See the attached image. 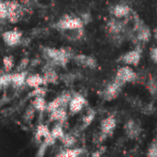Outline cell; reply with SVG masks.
<instances>
[{
  "label": "cell",
  "instance_id": "obj_1",
  "mask_svg": "<svg viewBox=\"0 0 157 157\" xmlns=\"http://www.w3.org/2000/svg\"><path fill=\"white\" fill-rule=\"evenodd\" d=\"M133 18H134V22H133V27L132 29L133 39L135 40L137 43H142V44L147 43L152 37L151 29L144 22V20L141 19L137 15L134 14Z\"/></svg>",
  "mask_w": 157,
  "mask_h": 157
},
{
  "label": "cell",
  "instance_id": "obj_2",
  "mask_svg": "<svg viewBox=\"0 0 157 157\" xmlns=\"http://www.w3.org/2000/svg\"><path fill=\"white\" fill-rule=\"evenodd\" d=\"M125 27H126L125 20L112 17L106 25V30L109 33V35L111 37V39L114 40V42L118 41L119 43H121V40L123 39L122 34L125 32Z\"/></svg>",
  "mask_w": 157,
  "mask_h": 157
},
{
  "label": "cell",
  "instance_id": "obj_3",
  "mask_svg": "<svg viewBox=\"0 0 157 157\" xmlns=\"http://www.w3.org/2000/svg\"><path fill=\"white\" fill-rule=\"evenodd\" d=\"M44 53L45 55L50 59L52 60L54 63L56 64H59V65H65L69 59L71 58V54L70 52L63 49V48H61V49H56V48H44Z\"/></svg>",
  "mask_w": 157,
  "mask_h": 157
},
{
  "label": "cell",
  "instance_id": "obj_4",
  "mask_svg": "<svg viewBox=\"0 0 157 157\" xmlns=\"http://www.w3.org/2000/svg\"><path fill=\"white\" fill-rule=\"evenodd\" d=\"M56 27L63 30H78L83 29L84 21L81 17L65 15L60 18Z\"/></svg>",
  "mask_w": 157,
  "mask_h": 157
},
{
  "label": "cell",
  "instance_id": "obj_5",
  "mask_svg": "<svg viewBox=\"0 0 157 157\" xmlns=\"http://www.w3.org/2000/svg\"><path fill=\"white\" fill-rule=\"evenodd\" d=\"M123 86H124L123 84H121V82H119L118 80L114 78L101 91V94H100L101 98L106 101H112L120 96V94L122 91Z\"/></svg>",
  "mask_w": 157,
  "mask_h": 157
},
{
  "label": "cell",
  "instance_id": "obj_6",
  "mask_svg": "<svg viewBox=\"0 0 157 157\" xmlns=\"http://www.w3.org/2000/svg\"><path fill=\"white\" fill-rule=\"evenodd\" d=\"M114 78L125 86L126 84H129V83L137 82L139 76H138V74L131 66L123 65L117 70Z\"/></svg>",
  "mask_w": 157,
  "mask_h": 157
},
{
  "label": "cell",
  "instance_id": "obj_7",
  "mask_svg": "<svg viewBox=\"0 0 157 157\" xmlns=\"http://www.w3.org/2000/svg\"><path fill=\"white\" fill-rule=\"evenodd\" d=\"M143 49L140 45L135 47L134 49L123 53L118 60L119 63H121L124 65L129 66H137L142 59Z\"/></svg>",
  "mask_w": 157,
  "mask_h": 157
},
{
  "label": "cell",
  "instance_id": "obj_8",
  "mask_svg": "<svg viewBox=\"0 0 157 157\" xmlns=\"http://www.w3.org/2000/svg\"><path fill=\"white\" fill-rule=\"evenodd\" d=\"M132 13V7L124 2L118 3L114 5L110 9V14L113 17L120 18V19H126L131 17Z\"/></svg>",
  "mask_w": 157,
  "mask_h": 157
},
{
  "label": "cell",
  "instance_id": "obj_9",
  "mask_svg": "<svg viewBox=\"0 0 157 157\" xmlns=\"http://www.w3.org/2000/svg\"><path fill=\"white\" fill-rule=\"evenodd\" d=\"M117 127V120L115 116L110 115L103 119L100 122V134H102L106 139L111 136Z\"/></svg>",
  "mask_w": 157,
  "mask_h": 157
},
{
  "label": "cell",
  "instance_id": "obj_10",
  "mask_svg": "<svg viewBox=\"0 0 157 157\" xmlns=\"http://www.w3.org/2000/svg\"><path fill=\"white\" fill-rule=\"evenodd\" d=\"M124 132L126 136L131 140H137L142 134V127L140 123L134 120H129L124 125Z\"/></svg>",
  "mask_w": 157,
  "mask_h": 157
},
{
  "label": "cell",
  "instance_id": "obj_11",
  "mask_svg": "<svg viewBox=\"0 0 157 157\" xmlns=\"http://www.w3.org/2000/svg\"><path fill=\"white\" fill-rule=\"evenodd\" d=\"M2 38L6 45L13 47V46L18 45L21 42L22 33H21V31H19L17 29H11V30L5 31L2 34Z\"/></svg>",
  "mask_w": 157,
  "mask_h": 157
},
{
  "label": "cell",
  "instance_id": "obj_12",
  "mask_svg": "<svg viewBox=\"0 0 157 157\" xmlns=\"http://www.w3.org/2000/svg\"><path fill=\"white\" fill-rule=\"evenodd\" d=\"M75 62L85 68L88 69H96L98 67V61L96 58H94L91 55H86V54H76L74 56Z\"/></svg>",
  "mask_w": 157,
  "mask_h": 157
},
{
  "label": "cell",
  "instance_id": "obj_13",
  "mask_svg": "<svg viewBox=\"0 0 157 157\" xmlns=\"http://www.w3.org/2000/svg\"><path fill=\"white\" fill-rule=\"evenodd\" d=\"M86 105V99L85 98V97H83L80 94H75V96L72 97L68 107L72 114H76L79 113Z\"/></svg>",
  "mask_w": 157,
  "mask_h": 157
},
{
  "label": "cell",
  "instance_id": "obj_14",
  "mask_svg": "<svg viewBox=\"0 0 157 157\" xmlns=\"http://www.w3.org/2000/svg\"><path fill=\"white\" fill-rule=\"evenodd\" d=\"M7 8V17L11 22H16L19 17V4L17 1H8L6 2Z\"/></svg>",
  "mask_w": 157,
  "mask_h": 157
},
{
  "label": "cell",
  "instance_id": "obj_15",
  "mask_svg": "<svg viewBox=\"0 0 157 157\" xmlns=\"http://www.w3.org/2000/svg\"><path fill=\"white\" fill-rule=\"evenodd\" d=\"M26 84L32 88H36V87H40L43 85H46V82L42 75L35 74V75H30L27 76Z\"/></svg>",
  "mask_w": 157,
  "mask_h": 157
},
{
  "label": "cell",
  "instance_id": "obj_16",
  "mask_svg": "<svg viewBox=\"0 0 157 157\" xmlns=\"http://www.w3.org/2000/svg\"><path fill=\"white\" fill-rule=\"evenodd\" d=\"M50 113H51V117H50L51 121H58V123H61V124H63L67 118L66 108H63V107H61Z\"/></svg>",
  "mask_w": 157,
  "mask_h": 157
},
{
  "label": "cell",
  "instance_id": "obj_17",
  "mask_svg": "<svg viewBox=\"0 0 157 157\" xmlns=\"http://www.w3.org/2000/svg\"><path fill=\"white\" fill-rule=\"evenodd\" d=\"M26 78H27V73L24 71H18L11 75V84H13L14 86L16 87H19L24 83H26Z\"/></svg>",
  "mask_w": 157,
  "mask_h": 157
},
{
  "label": "cell",
  "instance_id": "obj_18",
  "mask_svg": "<svg viewBox=\"0 0 157 157\" xmlns=\"http://www.w3.org/2000/svg\"><path fill=\"white\" fill-rule=\"evenodd\" d=\"M83 153H84V150L80 149V148H75V149L67 148V149L63 150V152H61L60 154H58V156L77 157L83 155Z\"/></svg>",
  "mask_w": 157,
  "mask_h": 157
},
{
  "label": "cell",
  "instance_id": "obj_19",
  "mask_svg": "<svg viewBox=\"0 0 157 157\" xmlns=\"http://www.w3.org/2000/svg\"><path fill=\"white\" fill-rule=\"evenodd\" d=\"M32 106L36 110H39L40 112L44 111L47 107L46 100L44 99V97H36L34 98L32 101Z\"/></svg>",
  "mask_w": 157,
  "mask_h": 157
},
{
  "label": "cell",
  "instance_id": "obj_20",
  "mask_svg": "<svg viewBox=\"0 0 157 157\" xmlns=\"http://www.w3.org/2000/svg\"><path fill=\"white\" fill-rule=\"evenodd\" d=\"M49 134H51V131H50V129L48 128L47 125L40 124L37 127V130H36V139L37 140L40 141V139H44Z\"/></svg>",
  "mask_w": 157,
  "mask_h": 157
},
{
  "label": "cell",
  "instance_id": "obj_21",
  "mask_svg": "<svg viewBox=\"0 0 157 157\" xmlns=\"http://www.w3.org/2000/svg\"><path fill=\"white\" fill-rule=\"evenodd\" d=\"M95 117H96V111L94 109H89L83 118V121H82L83 129H86V127H88L95 120Z\"/></svg>",
  "mask_w": 157,
  "mask_h": 157
},
{
  "label": "cell",
  "instance_id": "obj_22",
  "mask_svg": "<svg viewBox=\"0 0 157 157\" xmlns=\"http://www.w3.org/2000/svg\"><path fill=\"white\" fill-rule=\"evenodd\" d=\"M63 107V104H62V100H61V98L60 96L55 98L52 101L47 103V107H46V110H48L49 112H52L59 108ZM64 108V107H63Z\"/></svg>",
  "mask_w": 157,
  "mask_h": 157
},
{
  "label": "cell",
  "instance_id": "obj_23",
  "mask_svg": "<svg viewBox=\"0 0 157 157\" xmlns=\"http://www.w3.org/2000/svg\"><path fill=\"white\" fill-rule=\"evenodd\" d=\"M51 133H52V135L53 136L54 139H56V140H58V139L61 140V139L64 136V132H63V128H62V124H61V123L56 124V125L52 129Z\"/></svg>",
  "mask_w": 157,
  "mask_h": 157
},
{
  "label": "cell",
  "instance_id": "obj_24",
  "mask_svg": "<svg viewBox=\"0 0 157 157\" xmlns=\"http://www.w3.org/2000/svg\"><path fill=\"white\" fill-rule=\"evenodd\" d=\"M43 77L45 79L46 84H48V83H56V81L58 79V76H57L56 73L53 70H52V69L46 71L44 75H43Z\"/></svg>",
  "mask_w": 157,
  "mask_h": 157
},
{
  "label": "cell",
  "instance_id": "obj_25",
  "mask_svg": "<svg viewBox=\"0 0 157 157\" xmlns=\"http://www.w3.org/2000/svg\"><path fill=\"white\" fill-rule=\"evenodd\" d=\"M61 141H62L63 144L64 145V147H66V148L72 147L76 142L75 138L71 134H64V136L61 139Z\"/></svg>",
  "mask_w": 157,
  "mask_h": 157
},
{
  "label": "cell",
  "instance_id": "obj_26",
  "mask_svg": "<svg viewBox=\"0 0 157 157\" xmlns=\"http://www.w3.org/2000/svg\"><path fill=\"white\" fill-rule=\"evenodd\" d=\"M3 66L6 72H9L14 67V58L11 55L5 56L3 58Z\"/></svg>",
  "mask_w": 157,
  "mask_h": 157
},
{
  "label": "cell",
  "instance_id": "obj_27",
  "mask_svg": "<svg viewBox=\"0 0 157 157\" xmlns=\"http://www.w3.org/2000/svg\"><path fill=\"white\" fill-rule=\"evenodd\" d=\"M147 155L150 157H157V138L149 145L147 149Z\"/></svg>",
  "mask_w": 157,
  "mask_h": 157
},
{
  "label": "cell",
  "instance_id": "obj_28",
  "mask_svg": "<svg viewBox=\"0 0 157 157\" xmlns=\"http://www.w3.org/2000/svg\"><path fill=\"white\" fill-rule=\"evenodd\" d=\"M11 84V74H6L0 76V88Z\"/></svg>",
  "mask_w": 157,
  "mask_h": 157
},
{
  "label": "cell",
  "instance_id": "obj_29",
  "mask_svg": "<svg viewBox=\"0 0 157 157\" xmlns=\"http://www.w3.org/2000/svg\"><path fill=\"white\" fill-rule=\"evenodd\" d=\"M147 89L153 96H157V80H150L147 84Z\"/></svg>",
  "mask_w": 157,
  "mask_h": 157
},
{
  "label": "cell",
  "instance_id": "obj_30",
  "mask_svg": "<svg viewBox=\"0 0 157 157\" xmlns=\"http://www.w3.org/2000/svg\"><path fill=\"white\" fill-rule=\"evenodd\" d=\"M45 93H46L45 89H44L43 87L40 86V87H36V88H34V90H33V91H32L29 96L33 97V98H36V97H44Z\"/></svg>",
  "mask_w": 157,
  "mask_h": 157
},
{
  "label": "cell",
  "instance_id": "obj_31",
  "mask_svg": "<svg viewBox=\"0 0 157 157\" xmlns=\"http://www.w3.org/2000/svg\"><path fill=\"white\" fill-rule=\"evenodd\" d=\"M7 17V8L6 2L0 1V18H6Z\"/></svg>",
  "mask_w": 157,
  "mask_h": 157
},
{
  "label": "cell",
  "instance_id": "obj_32",
  "mask_svg": "<svg viewBox=\"0 0 157 157\" xmlns=\"http://www.w3.org/2000/svg\"><path fill=\"white\" fill-rule=\"evenodd\" d=\"M34 111H35V109L33 107L32 108H29L26 111V113H25V120L27 121H30L33 119V117H34Z\"/></svg>",
  "mask_w": 157,
  "mask_h": 157
},
{
  "label": "cell",
  "instance_id": "obj_33",
  "mask_svg": "<svg viewBox=\"0 0 157 157\" xmlns=\"http://www.w3.org/2000/svg\"><path fill=\"white\" fill-rule=\"evenodd\" d=\"M150 58L151 60L157 64V46L153 47L150 50Z\"/></svg>",
  "mask_w": 157,
  "mask_h": 157
},
{
  "label": "cell",
  "instance_id": "obj_34",
  "mask_svg": "<svg viewBox=\"0 0 157 157\" xmlns=\"http://www.w3.org/2000/svg\"><path fill=\"white\" fill-rule=\"evenodd\" d=\"M29 59H27V58L21 60L19 65L17 66V71H23V70L27 67V65L29 64Z\"/></svg>",
  "mask_w": 157,
  "mask_h": 157
}]
</instances>
